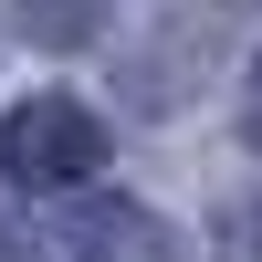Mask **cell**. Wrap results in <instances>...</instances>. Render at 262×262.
Returning <instances> with one entry per match:
<instances>
[{"mask_svg":"<svg viewBox=\"0 0 262 262\" xmlns=\"http://www.w3.org/2000/svg\"><path fill=\"white\" fill-rule=\"evenodd\" d=\"M0 168H11V189H84L105 168V126H95V105H74V95H32V105H11V126H0Z\"/></svg>","mask_w":262,"mask_h":262,"instance_id":"1","label":"cell"},{"mask_svg":"<svg viewBox=\"0 0 262 262\" xmlns=\"http://www.w3.org/2000/svg\"><path fill=\"white\" fill-rule=\"evenodd\" d=\"M53 252L63 262H179V231H168L158 210H137V200H95Z\"/></svg>","mask_w":262,"mask_h":262,"instance_id":"2","label":"cell"},{"mask_svg":"<svg viewBox=\"0 0 262 262\" xmlns=\"http://www.w3.org/2000/svg\"><path fill=\"white\" fill-rule=\"evenodd\" d=\"M221 231H231V242H242V252H231V262H262V200H242V210H231Z\"/></svg>","mask_w":262,"mask_h":262,"instance_id":"3","label":"cell"},{"mask_svg":"<svg viewBox=\"0 0 262 262\" xmlns=\"http://www.w3.org/2000/svg\"><path fill=\"white\" fill-rule=\"evenodd\" d=\"M252 147H262V63H252Z\"/></svg>","mask_w":262,"mask_h":262,"instance_id":"4","label":"cell"},{"mask_svg":"<svg viewBox=\"0 0 262 262\" xmlns=\"http://www.w3.org/2000/svg\"><path fill=\"white\" fill-rule=\"evenodd\" d=\"M0 262H11V242H0Z\"/></svg>","mask_w":262,"mask_h":262,"instance_id":"5","label":"cell"}]
</instances>
